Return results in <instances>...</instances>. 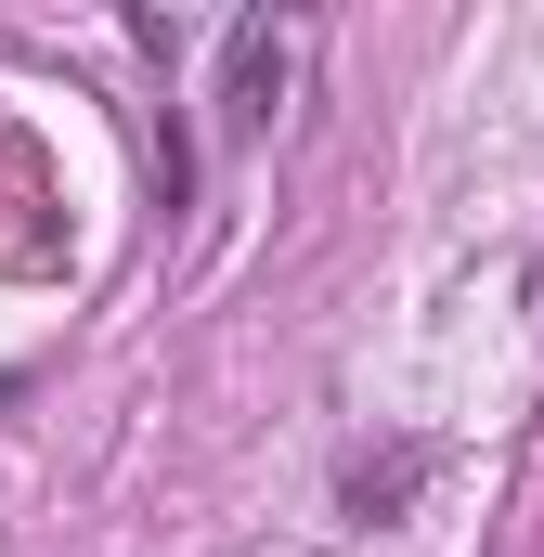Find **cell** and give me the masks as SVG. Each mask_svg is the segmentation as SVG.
Masks as SVG:
<instances>
[{
    "label": "cell",
    "instance_id": "obj_1",
    "mask_svg": "<svg viewBox=\"0 0 544 557\" xmlns=\"http://www.w3.org/2000/svg\"><path fill=\"white\" fill-rule=\"evenodd\" d=\"M221 104H234L247 131H272V104H285V26H272V13L234 26V52H221Z\"/></svg>",
    "mask_w": 544,
    "mask_h": 557
},
{
    "label": "cell",
    "instance_id": "obj_2",
    "mask_svg": "<svg viewBox=\"0 0 544 557\" xmlns=\"http://www.w3.org/2000/svg\"><path fill=\"white\" fill-rule=\"evenodd\" d=\"M428 493V441H390V454H350V519H403Z\"/></svg>",
    "mask_w": 544,
    "mask_h": 557
}]
</instances>
